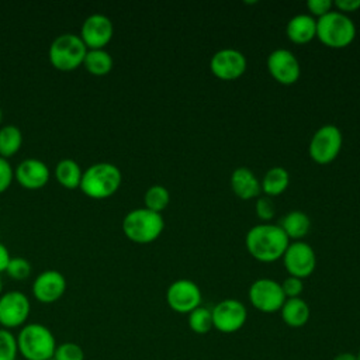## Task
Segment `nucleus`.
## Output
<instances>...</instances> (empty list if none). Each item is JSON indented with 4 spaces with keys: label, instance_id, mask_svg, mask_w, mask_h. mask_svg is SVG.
<instances>
[{
    "label": "nucleus",
    "instance_id": "aec40b11",
    "mask_svg": "<svg viewBox=\"0 0 360 360\" xmlns=\"http://www.w3.org/2000/svg\"><path fill=\"white\" fill-rule=\"evenodd\" d=\"M283 322L290 328H301L309 321V305L301 298H287L280 309Z\"/></svg>",
    "mask_w": 360,
    "mask_h": 360
},
{
    "label": "nucleus",
    "instance_id": "f257e3e1",
    "mask_svg": "<svg viewBox=\"0 0 360 360\" xmlns=\"http://www.w3.org/2000/svg\"><path fill=\"white\" fill-rule=\"evenodd\" d=\"M245 245L253 259L262 263H271L283 257L290 239L280 225L262 224L248 231Z\"/></svg>",
    "mask_w": 360,
    "mask_h": 360
},
{
    "label": "nucleus",
    "instance_id": "0eeeda50",
    "mask_svg": "<svg viewBox=\"0 0 360 360\" xmlns=\"http://www.w3.org/2000/svg\"><path fill=\"white\" fill-rule=\"evenodd\" d=\"M342 143L343 136L340 129L333 124H326L318 128L312 135L308 152L315 163L328 165L338 158Z\"/></svg>",
    "mask_w": 360,
    "mask_h": 360
},
{
    "label": "nucleus",
    "instance_id": "20e7f679",
    "mask_svg": "<svg viewBox=\"0 0 360 360\" xmlns=\"http://www.w3.org/2000/svg\"><path fill=\"white\" fill-rule=\"evenodd\" d=\"M316 38L328 48H346L356 38V25L349 15L332 10L316 20Z\"/></svg>",
    "mask_w": 360,
    "mask_h": 360
},
{
    "label": "nucleus",
    "instance_id": "5701e85b",
    "mask_svg": "<svg viewBox=\"0 0 360 360\" xmlns=\"http://www.w3.org/2000/svg\"><path fill=\"white\" fill-rule=\"evenodd\" d=\"M82 174L83 170L80 165L72 158H63L55 166V177L66 188L79 187Z\"/></svg>",
    "mask_w": 360,
    "mask_h": 360
},
{
    "label": "nucleus",
    "instance_id": "393cba45",
    "mask_svg": "<svg viewBox=\"0 0 360 360\" xmlns=\"http://www.w3.org/2000/svg\"><path fill=\"white\" fill-rule=\"evenodd\" d=\"M22 143V132L17 125L6 124L0 127V156L10 158L18 152Z\"/></svg>",
    "mask_w": 360,
    "mask_h": 360
},
{
    "label": "nucleus",
    "instance_id": "bb28decb",
    "mask_svg": "<svg viewBox=\"0 0 360 360\" xmlns=\"http://www.w3.org/2000/svg\"><path fill=\"white\" fill-rule=\"evenodd\" d=\"M187 322H188V328L197 335H205L214 328L211 309L201 305L188 314Z\"/></svg>",
    "mask_w": 360,
    "mask_h": 360
},
{
    "label": "nucleus",
    "instance_id": "a19ab883",
    "mask_svg": "<svg viewBox=\"0 0 360 360\" xmlns=\"http://www.w3.org/2000/svg\"><path fill=\"white\" fill-rule=\"evenodd\" d=\"M15 360H24V359H15Z\"/></svg>",
    "mask_w": 360,
    "mask_h": 360
},
{
    "label": "nucleus",
    "instance_id": "a211bd4d",
    "mask_svg": "<svg viewBox=\"0 0 360 360\" xmlns=\"http://www.w3.org/2000/svg\"><path fill=\"white\" fill-rule=\"evenodd\" d=\"M229 184L235 195H238L242 200H252L253 197H257L259 193L262 191L260 180L255 176V173L250 169L245 166L236 167L232 172Z\"/></svg>",
    "mask_w": 360,
    "mask_h": 360
},
{
    "label": "nucleus",
    "instance_id": "e433bc0d",
    "mask_svg": "<svg viewBox=\"0 0 360 360\" xmlns=\"http://www.w3.org/2000/svg\"><path fill=\"white\" fill-rule=\"evenodd\" d=\"M333 360H357V356L352 352H342V353H338Z\"/></svg>",
    "mask_w": 360,
    "mask_h": 360
},
{
    "label": "nucleus",
    "instance_id": "c756f323",
    "mask_svg": "<svg viewBox=\"0 0 360 360\" xmlns=\"http://www.w3.org/2000/svg\"><path fill=\"white\" fill-rule=\"evenodd\" d=\"M6 273L14 280H24L31 274V263L21 256H14L6 269Z\"/></svg>",
    "mask_w": 360,
    "mask_h": 360
},
{
    "label": "nucleus",
    "instance_id": "7c9ffc66",
    "mask_svg": "<svg viewBox=\"0 0 360 360\" xmlns=\"http://www.w3.org/2000/svg\"><path fill=\"white\" fill-rule=\"evenodd\" d=\"M280 285L285 298H298L304 291L302 280L292 276H288L287 278H284L283 283H280Z\"/></svg>",
    "mask_w": 360,
    "mask_h": 360
},
{
    "label": "nucleus",
    "instance_id": "412c9836",
    "mask_svg": "<svg viewBox=\"0 0 360 360\" xmlns=\"http://www.w3.org/2000/svg\"><path fill=\"white\" fill-rule=\"evenodd\" d=\"M290 184V174L281 166L270 167L260 180V188L267 197H277L283 194Z\"/></svg>",
    "mask_w": 360,
    "mask_h": 360
},
{
    "label": "nucleus",
    "instance_id": "4468645a",
    "mask_svg": "<svg viewBox=\"0 0 360 360\" xmlns=\"http://www.w3.org/2000/svg\"><path fill=\"white\" fill-rule=\"evenodd\" d=\"M267 69L270 76L280 84H294L301 75V66L295 55L285 49L278 48L267 56Z\"/></svg>",
    "mask_w": 360,
    "mask_h": 360
},
{
    "label": "nucleus",
    "instance_id": "cd10ccee",
    "mask_svg": "<svg viewBox=\"0 0 360 360\" xmlns=\"http://www.w3.org/2000/svg\"><path fill=\"white\" fill-rule=\"evenodd\" d=\"M18 359V346L15 335L4 328H0V360Z\"/></svg>",
    "mask_w": 360,
    "mask_h": 360
},
{
    "label": "nucleus",
    "instance_id": "72a5a7b5",
    "mask_svg": "<svg viewBox=\"0 0 360 360\" xmlns=\"http://www.w3.org/2000/svg\"><path fill=\"white\" fill-rule=\"evenodd\" d=\"M307 8L309 10L312 17L316 15L318 18H321L333 10V1H330V0H308Z\"/></svg>",
    "mask_w": 360,
    "mask_h": 360
},
{
    "label": "nucleus",
    "instance_id": "9b49d317",
    "mask_svg": "<svg viewBox=\"0 0 360 360\" xmlns=\"http://www.w3.org/2000/svg\"><path fill=\"white\" fill-rule=\"evenodd\" d=\"M281 259L288 274L301 280L311 276L316 266L315 252L312 246L304 240L290 243Z\"/></svg>",
    "mask_w": 360,
    "mask_h": 360
},
{
    "label": "nucleus",
    "instance_id": "473e14b6",
    "mask_svg": "<svg viewBox=\"0 0 360 360\" xmlns=\"http://www.w3.org/2000/svg\"><path fill=\"white\" fill-rule=\"evenodd\" d=\"M14 179V169L8 159L0 156V194L6 191Z\"/></svg>",
    "mask_w": 360,
    "mask_h": 360
},
{
    "label": "nucleus",
    "instance_id": "6e6552de",
    "mask_svg": "<svg viewBox=\"0 0 360 360\" xmlns=\"http://www.w3.org/2000/svg\"><path fill=\"white\" fill-rule=\"evenodd\" d=\"M30 312L31 302L22 291L10 290L0 294V328L11 330L24 326Z\"/></svg>",
    "mask_w": 360,
    "mask_h": 360
},
{
    "label": "nucleus",
    "instance_id": "f8f14e48",
    "mask_svg": "<svg viewBox=\"0 0 360 360\" xmlns=\"http://www.w3.org/2000/svg\"><path fill=\"white\" fill-rule=\"evenodd\" d=\"M201 290L200 287L188 280L180 278L173 281L166 291V302L177 314H190L201 305Z\"/></svg>",
    "mask_w": 360,
    "mask_h": 360
},
{
    "label": "nucleus",
    "instance_id": "7ed1b4c3",
    "mask_svg": "<svg viewBox=\"0 0 360 360\" xmlns=\"http://www.w3.org/2000/svg\"><path fill=\"white\" fill-rule=\"evenodd\" d=\"M122 174L118 166L110 162H97L83 170L80 190L91 198H107L121 186Z\"/></svg>",
    "mask_w": 360,
    "mask_h": 360
},
{
    "label": "nucleus",
    "instance_id": "423d86ee",
    "mask_svg": "<svg viewBox=\"0 0 360 360\" xmlns=\"http://www.w3.org/2000/svg\"><path fill=\"white\" fill-rule=\"evenodd\" d=\"M87 46L75 32L59 34L49 45V60L58 70L69 72L79 68L86 56Z\"/></svg>",
    "mask_w": 360,
    "mask_h": 360
},
{
    "label": "nucleus",
    "instance_id": "b1692460",
    "mask_svg": "<svg viewBox=\"0 0 360 360\" xmlns=\"http://www.w3.org/2000/svg\"><path fill=\"white\" fill-rule=\"evenodd\" d=\"M112 63L114 62L110 52L101 48V49H87L82 65H84L87 72L96 76H103L112 69Z\"/></svg>",
    "mask_w": 360,
    "mask_h": 360
},
{
    "label": "nucleus",
    "instance_id": "6ab92c4d",
    "mask_svg": "<svg viewBox=\"0 0 360 360\" xmlns=\"http://www.w3.org/2000/svg\"><path fill=\"white\" fill-rule=\"evenodd\" d=\"M285 35L294 44H308L316 37V20L309 14H297L287 22Z\"/></svg>",
    "mask_w": 360,
    "mask_h": 360
},
{
    "label": "nucleus",
    "instance_id": "a878e982",
    "mask_svg": "<svg viewBox=\"0 0 360 360\" xmlns=\"http://www.w3.org/2000/svg\"><path fill=\"white\" fill-rule=\"evenodd\" d=\"M170 201V194L169 190L160 184H155L150 186L143 195V202H145V208L155 211V212H162Z\"/></svg>",
    "mask_w": 360,
    "mask_h": 360
},
{
    "label": "nucleus",
    "instance_id": "dca6fc26",
    "mask_svg": "<svg viewBox=\"0 0 360 360\" xmlns=\"http://www.w3.org/2000/svg\"><path fill=\"white\" fill-rule=\"evenodd\" d=\"M65 276L53 269L41 271L32 283V294L37 301L42 304H51L58 301L66 291Z\"/></svg>",
    "mask_w": 360,
    "mask_h": 360
},
{
    "label": "nucleus",
    "instance_id": "1a4fd4ad",
    "mask_svg": "<svg viewBox=\"0 0 360 360\" xmlns=\"http://www.w3.org/2000/svg\"><path fill=\"white\" fill-rule=\"evenodd\" d=\"M250 304L260 312L274 314L281 309L287 300L280 283L273 278H259L252 283L248 291Z\"/></svg>",
    "mask_w": 360,
    "mask_h": 360
},
{
    "label": "nucleus",
    "instance_id": "4c0bfd02",
    "mask_svg": "<svg viewBox=\"0 0 360 360\" xmlns=\"http://www.w3.org/2000/svg\"><path fill=\"white\" fill-rule=\"evenodd\" d=\"M1 290H3V281H1V277H0V294H1Z\"/></svg>",
    "mask_w": 360,
    "mask_h": 360
},
{
    "label": "nucleus",
    "instance_id": "f3484780",
    "mask_svg": "<svg viewBox=\"0 0 360 360\" xmlns=\"http://www.w3.org/2000/svg\"><path fill=\"white\" fill-rule=\"evenodd\" d=\"M51 172L48 165L37 158L21 160L14 169V177L25 188H41L49 180Z\"/></svg>",
    "mask_w": 360,
    "mask_h": 360
},
{
    "label": "nucleus",
    "instance_id": "2f4dec72",
    "mask_svg": "<svg viewBox=\"0 0 360 360\" xmlns=\"http://www.w3.org/2000/svg\"><path fill=\"white\" fill-rule=\"evenodd\" d=\"M255 210H256L257 217H259L262 221H270V219L274 217V212H276V208H274V205H273V201H271L270 197H267V195L257 198V201H256V204H255Z\"/></svg>",
    "mask_w": 360,
    "mask_h": 360
},
{
    "label": "nucleus",
    "instance_id": "4be33fe9",
    "mask_svg": "<svg viewBox=\"0 0 360 360\" xmlns=\"http://www.w3.org/2000/svg\"><path fill=\"white\" fill-rule=\"evenodd\" d=\"M280 228L284 231L288 239L301 240L308 235L311 229V219L305 212L294 210V211H290L283 218Z\"/></svg>",
    "mask_w": 360,
    "mask_h": 360
},
{
    "label": "nucleus",
    "instance_id": "58836bf2",
    "mask_svg": "<svg viewBox=\"0 0 360 360\" xmlns=\"http://www.w3.org/2000/svg\"><path fill=\"white\" fill-rule=\"evenodd\" d=\"M356 356H357V360H360V349H359V352L356 353Z\"/></svg>",
    "mask_w": 360,
    "mask_h": 360
},
{
    "label": "nucleus",
    "instance_id": "ddd939ff",
    "mask_svg": "<svg viewBox=\"0 0 360 360\" xmlns=\"http://www.w3.org/2000/svg\"><path fill=\"white\" fill-rule=\"evenodd\" d=\"M248 68L245 55L232 48H224L217 51L210 60L211 73L224 82H231L239 79Z\"/></svg>",
    "mask_w": 360,
    "mask_h": 360
},
{
    "label": "nucleus",
    "instance_id": "2eb2a0df",
    "mask_svg": "<svg viewBox=\"0 0 360 360\" xmlns=\"http://www.w3.org/2000/svg\"><path fill=\"white\" fill-rule=\"evenodd\" d=\"M114 25L110 17L101 13L87 15L80 28V38L87 49H101L112 38Z\"/></svg>",
    "mask_w": 360,
    "mask_h": 360
},
{
    "label": "nucleus",
    "instance_id": "f03ea898",
    "mask_svg": "<svg viewBox=\"0 0 360 360\" xmlns=\"http://www.w3.org/2000/svg\"><path fill=\"white\" fill-rule=\"evenodd\" d=\"M15 338L18 354L24 360H51L58 346L53 332L39 322L25 323Z\"/></svg>",
    "mask_w": 360,
    "mask_h": 360
},
{
    "label": "nucleus",
    "instance_id": "c85d7f7f",
    "mask_svg": "<svg viewBox=\"0 0 360 360\" xmlns=\"http://www.w3.org/2000/svg\"><path fill=\"white\" fill-rule=\"evenodd\" d=\"M53 360H84V352L82 346L75 342L59 343L53 353Z\"/></svg>",
    "mask_w": 360,
    "mask_h": 360
},
{
    "label": "nucleus",
    "instance_id": "ea45409f",
    "mask_svg": "<svg viewBox=\"0 0 360 360\" xmlns=\"http://www.w3.org/2000/svg\"><path fill=\"white\" fill-rule=\"evenodd\" d=\"M1 118H3V111H1V107H0V122H1Z\"/></svg>",
    "mask_w": 360,
    "mask_h": 360
},
{
    "label": "nucleus",
    "instance_id": "39448f33",
    "mask_svg": "<svg viewBox=\"0 0 360 360\" xmlns=\"http://www.w3.org/2000/svg\"><path fill=\"white\" fill-rule=\"evenodd\" d=\"M165 221L162 214L145 207L131 210L122 219L125 236L135 243H150L163 232Z\"/></svg>",
    "mask_w": 360,
    "mask_h": 360
},
{
    "label": "nucleus",
    "instance_id": "79ce46f5",
    "mask_svg": "<svg viewBox=\"0 0 360 360\" xmlns=\"http://www.w3.org/2000/svg\"><path fill=\"white\" fill-rule=\"evenodd\" d=\"M51 360H53V359H51Z\"/></svg>",
    "mask_w": 360,
    "mask_h": 360
},
{
    "label": "nucleus",
    "instance_id": "f704fd0d",
    "mask_svg": "<svg viewBox=\"0 0 360 360\" xmlns=\"http://www.w3.org/2000/svg\"><path fill=\"white\" fill-rule=\"evenodd\" d=\"M333 7L336 11L347 15V13H356L360 10V0H336L333 1Z\"/></svg>",
    "mask_w": 360,
    "mask_h": 360
},
{
    "label": "nucleus",
    "instance_id": "c9c22d12",
    "mask_svg": "<svg viewBox=\"0 0 360 360\" xmlns=\"http://www.w3.org/2000/svg\"><path fill=\"white\" fill-rule=\"evenodd\" d=\"M10 259H11V255L8 252V248L0 242V273L6 271V269L10 263Z\"/></svg>",
    "mask_w": 360,
    "mask_h": 360
},
{
    "label": "nucleus",
    "instance_id": "9d476101",
    "mask_svg": "<svg viewBox=\"0 0 360 360\" xmlns=\"http://www.w3.org/2000/svg\"><path fill=\"white\" fill-rule=\"evenodd\" d=\"M212 326L221 333L238 332L248 319L246 307L235 298L219 301L212 309Z\"/></svg>",
    "mask_w": 360,
    "mask_h": 360
}]
</instances>
